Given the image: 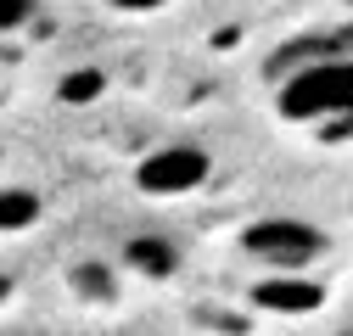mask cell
I'll list each match as a JSON object with an SVG mask.
<instances>
[{"label": "cell", "mask_w": 353, "mask_h": 336, "mask_svg": "<svg viewBox=\"0 0 353 336\" xmlns=\"http://www.w3.org/2000/svg\"><path fill=\"white\" fill-rule=\"evenodd\" d=\"M275 112H281L286 123L353 118V51L297 62V67L281 78V90H275Z\"/></svg>", "instance_id": "cell-1"}, {"label": "cell", "mask_w": 353, "mask_h": 336, "mask_svg": "<svg viewBox=\"0 0 353 336\" xmlns=\"http://www.w3.org/2000/svg\"><path fill=\"white\" fill-rule=\"evenodd\" d=\"M241 252H247L252 264L275 269V275H303L308 264H320L325 252H331V235H325L320 224H308V219L275 213V219L241 224Z\"/></svg>", "instance_id": "cell-2"}, {"label": "cell", "mask_w": 353, "mask_h": 336, "mask_svg": "<svg viewBox=\"0 0 353 336\" xmlns=\"http://www.w3.org/2000/svg\"><path fill=\"white\" fill-rule=\"evenodd\" d=\"M208 174H213V157H208V146H191V140L157 146L135 162V185L146 196H191L208 185Z\"/></svg>", "instance_id": "cell-3"}, {"label": "cell", "mask_w": 353, "mask_h": 336, "mask_svg": "<svg viewBox=\"0 0 353 336\" xmlns=\"http://www.w3.org/2000/svg\"><path fill=\"white\" fill-rule=\"evenodd\" d=\"M123 264L135 275H146V280H168L174 269H180V246H174L168 235H129Z\"/></svg>", "instance_id": "cell-4"}, {"label": "cell", "mask_w": 353, "mask_h": 336, "mask_svg": "<svg viewBox=\"0 0 353 336\" xmlns=\"http://www.w3.org/2000/svg\"><path fill=\"white\" fill-rule=\"evenodd\" d=\"M252 303L258 308H281V314H314L325 303V291L314 280H263L252 291Z\"/></svg>", "instance_id": "cell-5"}, {"label": "cell", "mask_w": 353, "mask_h": 336, "mask_svg": "<svg viewBox=\"0 0 353 336\" xmlns=\"http://www.w3.org/2000/svg\"><path fill=\"white\" fill-rule=\"evenodd\" d=\"M39 213H46L39 191H28V185H0V235H23V230H34Z\"/></svg>", "instance_id": "cell-6"}, {"label": "cell", "mask_w": 353, "mask_h": 336, "mask_svg": "<svg viewBox=\"0 0 353 336\" xmlns=\"http://www.w3.org/2000/svg\"><path fill=\"white\" fill-rule=\"evenodd\" d=\"M101 90H107V78H101L96 67H84V73H68V78H62V90H57V96H62L68 107H90Z\"/></svg>", "instance_id": "cell-7"}, {"label": "cell", "mask_w": 353, "mask_h": 336, "mask_svg": "<svg viewBox=\"0 0 353 336\" xmlns=\"http://www.w3.org/2000/svg\"><path fill=\"white\" fill-rule=\"evenodd\" d=\"M73 286L84 291V297H112V291H118V280H112L107 264H79L73 269Z\"/></svg>", "instance_id": "cell-8"}, {"label": "cell", "mask_w": 353, "mask_h": 336, "mask_svg": "<svg viewBox=\"0 0 353 336\" xmlns=\"http://www.w3.org/2000/svg\"><path fill=\"white\" fill-rule=\"evenodd\" d=\"M39 12V0H0V34H17Z\"/></svg>", "instance_id": "cell-9"}, {"label": "cell", "mask_w": 353, "mask_h": 336, "mask_svg": "<svg viewBox=\"0 0 353 336\" xmlns=\"http://www.w3.org/2000/svg\"><path fill=\"white\" fill-rule=\"evenodd\" d=\"M107 6H112V12H135V17H141V12H163L168 0H107Z\"/></svg>", "instance_id": "cell-10"}, {"label": "cell", "mask_w": 353, "mask_h": 336, "mask_svg": "<svg viewBox=\"0 0 353 336\" xmlns=\"http://www.w3.org/2000/svg\"><path fill=\"white\" fill-rule=\"evenodd\" d=\"M342 6H353V0H342Z\"/></svg>", "instance_id": "cell-11"}]
</instances>
